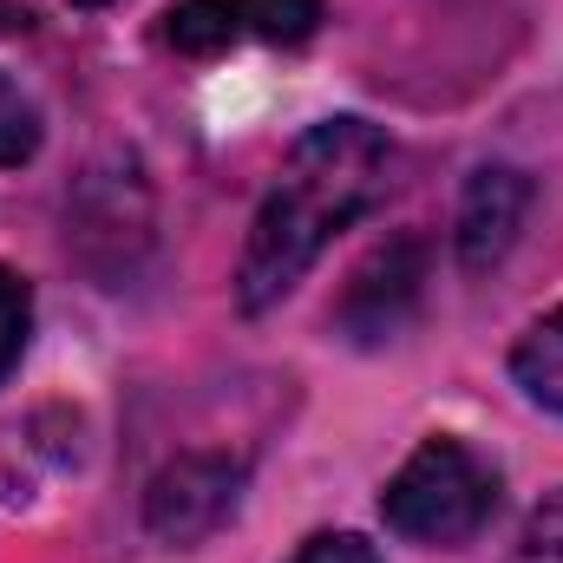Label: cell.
Returning a JSON list of instances; mask_svg holds the SVG:
<instances>
[{
    "label": "cell",
    "instance_id": "cell-1",
    "mask_svg": "<svg viewBox=\"0 0 563 563\" xmlns=\"http://www.w3.org/2000/svg\"><path fill=\"white\" fill-rule=\"evenodd\" d=\"M387 170H394V144L367 119H328L301 132L250 223V243L236 263V301L250 314L282 301L334 243V230H347L387 197Z\"/></svg>",
    "mask_w": 563,
    "mask_h": 563
},
{
    "label": "cell",
    "instance_id": "cell-2",
    "mask_svg": "<svg viewBox=\"0 0 563 563\" xmlns=\"http://www.w3.org/2000/svg\"><path fill=\"white\" fill-rule=\"evenodd\" d=\"M492 511L498 472L465 439H426L380 492V518L407 544H465L492 525Z\"/></svg>",
    "mask_w": 563,
    "mask_h": 563
},
{
    "label": "cell",
    "instance_id": "cell-3",
    "mask_svg": "<svg viewBox=\"0 0 563 563\" xmlns=\"http://www.w3.org/2000/svg\"><path fill=\"white\" fill-rule=\"evenodd\" d=\"M314 26H321V0H170L157 13V40L190 59L230 46H301Z\"/></svg>",
    "mask_w": 563,
    "mask_h": 563
},
{
    "label": "cell",
    "instance_id": "cell-4",
    "mask_svg": "<svg viewBox=\"0 0 563 563\" xmlns=\"http://www.w3.org/2000/svg\"><path fill=\"white\" fill-rule=\"evenodd\" d=\"M236 498H243V465L217 459V452H190V459H177V465H164L151 478L144 525L164 544H197L236 511Z\"/></svg>",
    "mask_w": 563,
    "mask_h": 563
},
{
    "label": "cell",
    "instance_id": "cell-5",
    "mask_svg": "<svg viewBox=\"0 0 563 563\" xmlns=\"http://www.w3.org/2000/svg\"><path fill=\"white\" fill-rule=\"evenodd\" d=\"M525 210H531V177L525 170H511V164L472 170L465 203H459V263L465 269H492L518 243Z\"/></svg>",
    "mask_w": 563,
    "mask_h": 563
},
{
    "label": "cell",
    "instance_id": "cell-6",
    "mask_svg": "<svg viewBox=\"0 0 563 563\" xmlns=\"http://www.w3.org/2000/svg\"><path fill=\"white\" fill-rule=\"evenodd\" d=\"M426 282V256L413 236H400V243H387L361 276L347 288V301H341V328L354 334V341H380V334H394L400 321H407V308H413V295H420Z\"/></svg>",
    "mask_w": 563,
    "mask_h": 563
},
{
    "label": "cell",
    "instance_id": "cell-7",
    "mask_svg": "<svg viewBox=\"0 0 563 563\" xmlns=\"http://www.w3.org/2000/svg\"><path fill=\"white\" fill-rule=\"evenodd\" d=\"M511 380H518L538 407L563 413V308H551L544 321H531V328L518 334V347H511Z\"/></svg>",
    "mask_w": 563,
    "mask_h": 563
},
{
    "label": "cell",
    "instance_id": "cell-8",
    "mask_svg": "<svg viewBox=\"0 0 563 563\" xmlns=\"http://www.w3.org/2000/svg\"><path fill=\"white\" fill-rule=\"evenodd\" d=\"M26 321H33V295H26V282L13 276V269H0V374L20 361V347H26Z\"/></svg>",
    "mask_w": 563,
    "mask_h": 563
},
{
    "label": "cell",
    "instance_id": "cell-9",
    "mask_svg": "<svg viewBox=\"0 0 563 563\" xmlns=\"http://www.w3.org/2000/svg\"><path fill=\"white\" fill-rule=\"evenodd\" d=\"M518 563H563V492L544 498L518 538Z\"/></svg>",
    "mask_w": 563,
    "mask_h": 563
},
{
    "label": "cell",
    "instance_id": "cell-10",
    "mask_svg": "<svg viewBox=\"0 0 563 563\" xmlns=\"http://www.w3.org/2000/svg\"><path fill=\"white\" fill-rule=\"evenodd\" d=\"M33 139H40V125H33V106L0 79V164H20L26 151H33Z\"/></svg>",
    "mask_w": 563,
    "mask_h": 563
},
{
    "label": "cell",
    "instance_id": "cell-11",
    "mask_svg": "<svg viewBox=\"0 0 563 563\" xmlns=\"http://www.w3.org/2000/svg\"><path fill=\"white\" fill-rule=\"evenodd\" d=\"M288 563H380V558H374V544H361L354 531H321V538H308Z\"/></svg>",
    "mask_w": 563,
    "mask_h": 563
},
{
    "label": "cell",
    "instance_id": "cell-12",
    "mask_svg": "<svg viewBox=\"0 0 563 563\" xmlns=\"http://www.w3.org/2000/svg\"><path fill=\"white\" fill-rule=\"evenodd\" d=\"M0 26H26V13H13V7H0Z\"/></svg>",
    "mask_w": 563,
    "mask_h": 563
},
{
    "label": "cell",
    "instance_id": "cell-13",
    "mask_svg": "<svg viewBox=\"0 0 563 563\" xmlns=\"http://www.w3.org/2000/svg\"><path fill=\"white\" fill-rule=\"evenodd\" d=\"M73 7H106V0H73Z\"/></svg>",
    "mask_w": 563,
    "mask_h": 563
}]
</instances>
